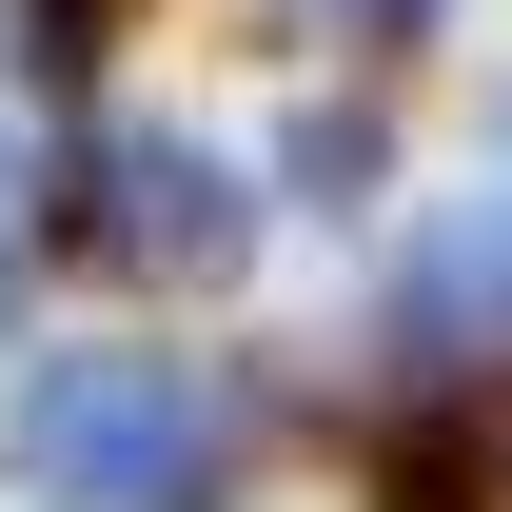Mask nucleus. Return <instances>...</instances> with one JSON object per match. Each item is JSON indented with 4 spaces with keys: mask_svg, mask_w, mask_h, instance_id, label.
<instances>
[{
    "mask_svg": "<svg viewBox=\"0 0 512 512\" xmlns=\"http://www.w3.org/2000/svg\"><path fill=\"white\" fill-rule=\"evenodd\" d=\"M40 453H60V473H79V453H99V473H138V493H178V394H158V375H99V394H60V414H40Z\"/></svg>",
    "mask_w": 512,
    "mask_h": 512,
    "instance_id": "obj_1",
    "label": "nucleus"
}]
</instances>
